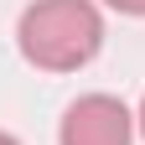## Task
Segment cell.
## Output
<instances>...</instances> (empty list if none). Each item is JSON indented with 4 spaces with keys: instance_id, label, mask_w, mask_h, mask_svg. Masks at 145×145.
Wrapping results in <instances>:
<instances>
[{
    "instance_id": "7a4b0ae2",
    "label": "cell",
    "mask_w": 145,
    "mask_h": 145,
    "mask_svg": "<svg viewBox=\"0 0 145 145\" xmlns=\"http://www.w3.org/2000/svg\"><path fill=\"white\" fill-rule=\"evenodd\" d=\"M62 145H130L135 140V114L114 93H83L62 114Z\"/></svg>"
},
{
    "instance_id": "6da1fadb",
    "label": "cell",
    "mask_w": 145,
    "mask_h": 145,
    "mask_svg": "<svg viewBox=\"0 0 145 145\" xmlns=\"http://www.w3.org/2000/svg\"><path fill=\"white\" fill-rule=\"evenodd\" d=\"M21 57L42 72H78L104 47V16L93 0H31L16 26Z\"/></svg>"
},
{
    "instance_id": "3957f363",
    "label": "cell",
    "mask_w": 145,
    "mask_h": 145,
    "mask_svg": "<svg viewBox=\"0 0 145 145\" xmlns=\"http://www.w3.org/2000/svg\"><path fill=\"white\" fill-rule=\"evenodd\" d=\"M114 10H124V16H145V0H109Z\"/></svg>"
},
{
    "instance_id": "277c9868",
    "label": "cell",
    "mask_w": 145,
    "mask_h": 145,
    "mask_svg": "<svg viewBox=\"0 0 145 145\" xmlns=\"http://www.w3.org/2000/svg\"><path fill=\"white\" fill-rule=\"evenodd\" d=\"M135 124H140V135H145V99H140V114H135Z\"/></svg>"
},
{
    "instance_id": "5b68a950",
    "label": "cell",
    "mask_w": 145,
    "mask_h": 145,
    "mask_svg": "<svg viewBox=\"0 0 145 145\" xmlns=\"http://www.w3.org/2000/svg\"><path fill=\"white\" fill-rule=\"evenodd\" d=\"M0 145H21V140H16V135H5V130H0Z\"/></svg>"
}]
</instances>
